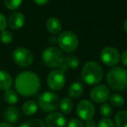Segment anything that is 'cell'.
Instances as JSON below:
<instances>
[{"label":"cell","mask_w":127,"mask_h":127,"mask_svg":"<svg viewBox=\"0 0 127 127\" xmlns=\"http://www.w3.org/2000/svg\"><path fill=\"white\" fill-rule=\"evenodd\" d=\"M100 60L107 66H115L120 61V53L112 46L104 47L100 51Z\"/></svg>","instance_id":"ba28073f"},{"label":"cell","mask_w":127,"mask_h":127,"mask_svg":"<svg viewBox=\"0 0 127 127\" xmlns=\"http://www.w3.org/2000/svg\"><path fill=\"white\" fill-rule=\"evenodd\" d=\"M120 58L121 61H122V64L127 67V51H124V53L122 54V57H120Z\"/></svg>","instance_id":"4dcf8cb0"},{"label":"cell","mask_w":127,"mask_h":127,"mask_svg":"<svg viewBox=\"0 0 127 127\" xmlns=\"http://www.w3.org/2000/svg\"><path fill=\"white\" fill-rule=\"evenodd\" d=\"M110 103L115 107H121L125 104V98L122 95L119 93H114L110 96Z\"/></svg>","instance_id":"603a6c76"},{"label":"cell","mask_w":127,"mask_h":127,"mask_svg":"<svg viewBox=\"0 0 127 127\" xmlns=\"http://www.w3.org/2000/svg\"><path fill=\"white\" fill-rule=\"evenodd\" d=\"M97 127H115L113 121L110 119H102L99 121Z\"/></svg>","instance_id":"83f0119b"},{"label":"cell","mask_w":127,"mask_h":127,"mask_svg":"<svg viewBox=\"0 0 127 127\" xmlns=\"http://www.w3.org/2000/svg\"><path fill=\"white\" fill-rule=\"evenodd\" d=\"M76 112L78 116L82 120H90L95 114V107L93 105L92 102L89 100H81L79 102L76 107Z\"/></svg>","instance_id":"30bf717a"},{"label":"cell","mask_w":127,"mask_h":127,"mask_svg":"<svg viewBox=\"0 0 127 127\" xmlns=\"http://www.w3.org/2000/svg\"><path fill=\"white\" fill-rule=\"evenodd\" d=\"M0 127H14V126H12L10 123L2 122V123H0Z\"/></svg>","instance_id":"e575fe53"},{"label":"cell","mask_w":127,"mask_h":127,"mask_svg":"<svg viewBox=\"0 0 127 127\" xmlns=\"http://www.w3.org/2000/svg\"><path fill=\"white\" fill-rule=\"evenodd\" d=\"M43 63L49 68H57L64 60L62 51L56 47H48L43 51L42 55Z\"/></svg>","instance_id":"5b68a950"},{"label":"cell","mask_w":127,"mask_h":127,"mask_svg":"<svg viewBox=\"0 0 127 127\" xmlns=\"http://www.w3.org/2000/svg\"><path fill=\"white\" fill-rule=\"evenodd\" d=\"M40 87V78L32 71H22L15 79L16 91L24 97L34 96L38 92Z\"/></svg>","instance_id":"6da1fadb"},{"label":"cell","mask_w":127,"mask_h":127,"mask_svg":"<svg viewBox=\"0 0 127 127\" xmlns=\"http://www.w3.org/2000/svg\"><path fill=\"white\" fill-rule=\"evenodd\" d=\"M12 58L16 64L23 68L29 67L34 61V55L25 47H18L12 52Z\"/></svg>","instance_id":"52a82bcc"},{"label":"cell","mask_w":127,"mask_h":127,"mask_svg":"<svg viewBox=\"0 0 127 127\" xmlns=\"http://www.w3.org/2000/svg\"><path fill=\"white\" fill-rule=\"evenodd\" d=\"M44 124L48 127H65L67 119L63 114L54 112L47 115Z\"/></svg>","instance_id":"7c38bea8"},{"label":"cell","mask_w":127,"mask_h":127,"mask_svg":"<svg viewBox=\"0 0 127 127\" xmlns=\"http://www.w3.org/2000/svg\"><path fill=\"white\" fill-rule=\"evenodd\" d=\"M59 107H60V110L62 113L69 114L72 112L74 104L69 98H63L59 103Z\"/></svg>","instance_id":"d6986e66"},{"label":"cell","mask_w":127,"mask_h":127,"mask_svg":"<svg viewBox=\"0 0 127 127\" xmlns=\"http://www.w3.org/2000/svg\"><path fill=\"white\" fill-rule=\"evenodd\" d=\"M115 125L117 127H127V111H120L115 115Z\"/></svg>","instance_id":"44dd1931"},{"label":"cell","mask_w":127,"mask_h":127,"mask_svg":"<svg viewBox=\"0 0 127 127\" xmlns=\"http://www.w3.org/2000/svg\"><path fill=\"white\" fill-rule=\"evenodd\" d=\"M60 99L58 95L51 92L42 93L38 98V105L43 112H50L56 110L59 106Z\"/></svg>","instance_id":"8992f818"},{"label":"cell","mask_w":127,"mask_h":127,"mask_svg":"<svg viewBox=\"0 0 127 127\" xmlns=\"http://www.w3.org/2000/svg\"><path fill=\"white\" fill-rule=\"evenodd\" d=\"M81 78L88 85H95L103 78V69L97 62L88 61L81 70Z\"/></svg>","instance_id":"3957f363"},{"label":"cell","mask_w":127,"mask_h":127,"mask_svg":"<svg viewBox=\"0 0 127 127\" xmlns=\"http://www.w3.org/2000/svg\"><path fill=\"white\" fill-rule=\"evenodd\" d=\"M67 127H84V125L80 119L73 118L67 123Z\"/></svg>","instance_id":"f1b7e54d"},{"label":"cell","mask_w":127,"mask_h":127,"mask_svg":"<svg viewBox=\"0 0 127 127\" xmlns=\"http://www.w3.org/2000/svg\"><path fill=\"white\" fill-rule=\"evenodd\" d=\"M3 99L8 105H15L18 101V96L14 90L9 89V90L5 91L4 94H3Z\"/></svg>","instance_id":"ffe728a7"},{"label":"cell","mask_w":127,"mask_h":127,"mask_svg":"<svg viewBox=\"0 0 127 127\" xmlns=\"http://www.w3.org/2000/svg\"><path fill=\"white\" fill-rule=\"evenodd\" d=\"M57 44L63 51L74 52L79 46V38L75 33L70 31H64L60 33L57 38Z\"/></svg>","instance_id":"277c9868"},{"label":"cell","mask_w":127,"mask_h":127,"mask_svg":"<svg viewBox=\"0 0 127 127\" xmlns=\"http://www.w3.org/2000/svg\"><path fill=\"white\" fill-rule=\"evenodd\" d=\"M49 43L51 44H57V37H55V36H51V37H49Z\"/></svg>","instance_id":"836d02e7"},{"label":"cell","mask_w":127,"mask_h":127,"mask_svg":"<svg viewBox=\"0 0 127 127\" xmlns=\"http://www.w3.org/2000/svg\"><path fill=\"white\" fill-rule=\"evenodd\" d=\"M65 73L60 70H54L48 75L47 84L52 91H60L65 85Z\"/></svg>","instance_id":"9c48e42d"},{"label":"cell","mask_w":127,"mask_h":127,"mask_svg":"<svg viewBox=\"0 0 127 127\" xmlns=\"http://www.w3.org/2000/svg\"><path fill=\"white\" fill-rule=\"evenodd\" d=\"M23 4L21 0H4V5L8 10H15Z\"/></svg>","instance_id":"484cf974"},{"label":"cell","mask_w":127,"mask_h":127,"mask_svg":"<svg viewBox=\"0 0 127 127\" xmlns=\"http://www.w3.org/2000/svg\"><path fill=\"white\" fill-rule=\"evenodd\" d=\"M19 127H46L45 124L42 120L38 119H30L26 122L23 123Z\"/></svg>","instance_id":"cb8c5ba5"},{"label":"cell","mask_w":127,"mask_h":127,"mask_svg":"<svg viewBox=\"0 0 127 127\" xmlns=\"http://www.w3.org/2000/svg\"><path fill=\"white\" fill-rule=\"evenodd\" d=\"M123 27H124V30H125V31L127 33V19H126L125 20V22H124V25H123Z\"/></svg>","instance_id":"d590c367"},{"label":"cell","mask_w":127,"mask_h":127,"mask_svg":"<svg viewBox=\"0 0 127 127\" xmlns=\"http://www.w3.org/2000/svg\"><path fill=\"white\" fill-rule=\"evenodd\" d=\"M110 89L105 85H98L94 86L90 92V98L95 103H105L110 98Z\"/></svg>","instance_id":"8fae6325"},{"label":"cell","mask_w":127,"mask_h":127,"mask_svg":"<svg viewBox=\"0 0 127 127\" xmlns=\"http://www.w3.org/2000/svg\"><path fill=\"white\" fill-rule=\"evenodd\" d=\"M19 111L17 107L10 106L4 111L3 113V119L7 121V123H16L19 119Z\"/></svg>","instance_id":"2e32d148"},{"label":"cell","mask_w":127,"mask_h":127,"mask_svg":"<svg viewBox=\"0 0 127 127\" xmlns=\"http://www.w3.org/2000/svg\"><path fill=\"white\" fill-rule=\"evenodd\" d=\"M0 40L5 44H10L13 40V34L10 31L4 30V31L0 32Z\"/></svg>","instance_id":"4316f807"},{"label":"cell","mask_w":127,"mask_h":127,"mask_svg":"<svg viewBox=\"0 0 127 127\" xmlns=\"http://www.w3.org/2000/svg\"><path fill=\"white\" fill-rule=\"evenodd\" d=\"M63 63L67 66V70L76 69V68H78L79 65H80V60H79V58H77L76 56L69 55V56H67L66 58H64Z\"/></svg>","instance_id":"7402d4cb"},{"label":"cell","mask_w":127,"mask_h":127,"mask_svg":"<svg viewBox=\"0 0 127 127\" xmlns=\"http://www.w3.org/2000/svg\"><path fill=\"white\" fill-rule=\"evenodd\" d=\"M13 84L11 75L3 70H0V90L7 91L10 89Z\"/></svg>","instance_id":"9a60e30c"},{"label":"cell","mask_w":127,"mask_h":127,"mask_svg":"<svg viewBox=\"0 0 127 127\" xmlns=\"http://www.w3.org/2000/svg\"><path fill=\"white\" fill-rule=\"evenodd\" d=\"M46 28L47 31L53 35L59 34L62 30V24L60 19L57 17H49L46 22Z\"/></svg>","instance_id":"5bb4252c"},{"label":"cell","mask_w":127,"mask_h":127,"mask_svg":"<svg viewBox=\"0 0 127 127\" xmlns=\"http://www.w3.org/2000/svg\"><path fill=\"white\" fill-rule=\"evenodd\" d=\"M106 82L112 90L125 91L127 88V71L120 66L112 68L106 75Z\"/></svg>","instance_id":"7a4b0ae2"},{"label":"cell","mask_w":127,"mask_h":127,"mask_svg":"<svg viewBox=\"0 0 127 127\" xmlns=\"http://www.w3.org/2000/svg\"><path fill=\"white\" fill-rule=\"evenodd\" d=\"M38 110V104L34 100H28L23 105L22 112L26 116H32L35 114Z\"/></svg>","instance_id":"ac0fdd59"},{"label":"cell","mask_w":127,"mask_h":127,"mask_svg":"<svg viewBox=\"0 0 127 127\" xmlns=\"http://www.w3.org/2000/svg\"><path fill=\"white\" fill-rule=\"evenodd\" d=\"M85 127H97V125H96L95 121H94L93 119H90V120L87 121Z\"/></svg>","instance_id":"1f68e13d"},{"label":"cell","mask_w":127,"mask_h":127,"mask_svg":"<svg viewBox=\"0 0 127 127\" xmlns=\"http://www.w3.org/2000/svg\"><path fill=\"white\" fill-rule=\"evenodd\" d=\"M49 3L48 0H35L34 1V3L35 4H38V5H45Z\"/></svg>","instance_id":"d6a6232c"},{"label":"cell","mask_w":127,"mask_h":127,"mask_svg":"<svg viewBox=\"0 0 127 127\" xmlns=\"http://www.w3.org/2000/svg\"><path fill=\"white\" fill-rule=\"evenodd\" d=\"M7 27V19L3 13L0 12V32L4 31Z\"/></svg>","instance_id":"f546056e"},{"label":"cell","mask_w":127,"mask_h":127,"mask_svg":"<svg viewBox=\"0 0 127 127\" xmlns=\"http://www.w3.org/2000/svg\"><path fill=\"white\" fill-rule=\"evenodd\" d=\"M99 113L101 116H103L104 119H108L112 114V108L111 105L107 103H103L99 107Z\"/></svg>","instance_id":"d4e9b609"},{"label":"cell","mask_w":127,"mask_h":127,"mask_svg":"<svg viewBox=\"0 0 127 127\" xmlns=\"http://www.w3.org/2000/svg\"><path fill=\"white\" fill-rule=\"evenodd\" d=\"M83 91H84L83 84L80 83V82H74V83H73L69 86L68 90H67V93H68V96L71 98L77 99V98H79L82 95Z\"/></svg>","instance_id":"e0dca14e"},{"label":"cell","mask_w":127,"mask_h":127,"mask_svg":"<svg viewBox=\"0 0 127 127\" xmlns=\"http://www.w3.org/2000/svg\"><path fill=\"white\" fill-rule=\"evenodd\" d=\"M25 17L22 12H13L10 15L7 24L12 30H19L24 25Z\"/></svg>","instance_id":"4fadbf2b"}]
</instances>
